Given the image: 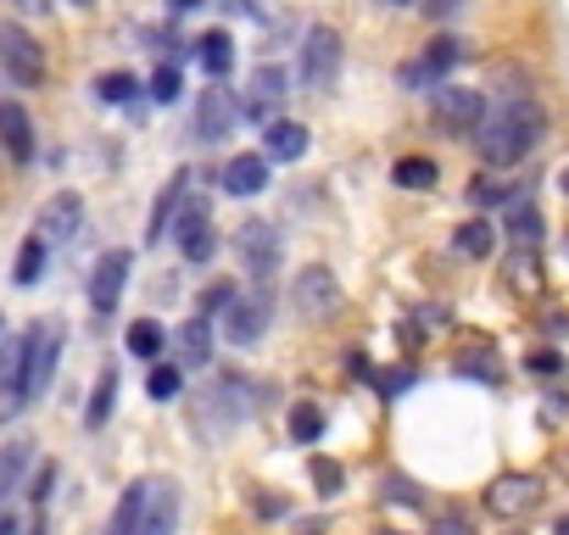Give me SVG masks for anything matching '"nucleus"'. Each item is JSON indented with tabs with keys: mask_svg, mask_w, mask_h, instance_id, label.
<instances>
[{
	"mask_svg": "<svg viewBox=\"0 0 569 535\" xmlns=\"http://www.w3.org/2000/svg\"><path fill=\"white\" fill-rule=\"evenodd\" d=\"M336 73H341V34H336L330 23H318V29H307V40H302V84H307V89H330Z\"/></svg>",
	"mask_w": 569,
	"mask_h": 535,
	"instance_id": "nucleus-4",
	"label": "nucleus"
},
{
	"mask_svg": "<svg viewBox=\"0 0 569 535\" xmlns=\"http://www.w3.org/2000/svg\"><path fill=\"white\" fill-rule=\"evenodd\" d=\"M280 101H285V73H280L274 62H263V67L252 73V96H247V112H252L258 123H274Z\"/></svg>",
	"mask_w": 569,
	"mask_h": 535,
	"instance_id": "nucleus-16",
	"label": "nucleus"
},
{
	"mask_svg": "<svg viewBox=\"0 0 569 535\" xmlns=\"http://www.w3.org/2000/svg\"><path fill=\"white\" fill-rule=\"evenodd\" d=\"M402 385H408V374H380V391H385V396H396Z\"/></svg>",
	"mask_w": 569,
	"mask_h": 535,
	"instance_id": "nucleus-39",
	"label": "nucleus"
},
{
	"mask_svg": "<svg viewBox=\"0 0 569 535\" xmlns=\"http://www.w3.org/2000/svg\"><path fill=\"white\" fill-rule=\"evenodd\" d=\"M40 229V240L45 245H67L73 234H78V223H85V196H78V190H56L45 207H40V218H34Z\"/></svg>",
	"mask_w": 569,
	"mask_h": 535,
	"instance_id": "nucleus-7",
	"label": "nucleus"
},
{
	"mask_svg": "<svg viewBox=\"0 0 569 535\" xmlns=\"http://www.w3.org/2000/svg\"><path fill=\"white\" fill-rule=\"evenodd\" d=\"M229 302H234V285H229V280L207 285V296H201V318H218V313H223Z\"/></svg>",
	"mask_w": 569,
	"mask_h": 535,
	"instance_id": "nucleus-33",
	"label": "nucleus"
},
{
	"mask_svg": "<svg viewBox=\"0 0 569 535\" xmlns=\"http://www.w3.org/2000/svg\"><path fill=\"white\" fill-rule=\"evenodd\" d=\"M458 56H463V45L441 34V40H430V51H425L419 62H408V67L396 73V84H402V89H436V84L447 78V67H452Z\"/></svg>",
	"mask_w": 569,
	"mask_h": 535,
	"instance_id": "nucleus-9",
	"label": "nucleus"
},
{
	"mask_svg": "<svg viewBox=\"0 0 569 535\" xmlns=\"http://www.w3.org/2000/svg\"><path fill=\"white\" fill-rule=\"evenodd\" d=\"M318 435H324V407H318V402H296V407H291V440H296V446H313Z\"/></svg>",
	"mask_w": 569,
	"mask_h": 535,
	"instance_id": "nucleus-24",
	"label": "nucleus"
},
{
	"mask_svg": "<svg viewBox=\"0 0 569 535\" xmlns=\"http://www.w3.org/2000/svg\"><path fill=\"white\" fill-rule=\"evenodd\" d=\"M541 502V485L530 480V474H503L492 491H485V507H492L497 518H519V513H530Z\"/></svg>",
	"mask_w": 569,
	"mask_h": 535,
	"instance_id": "nucleus-14",
	"label": "nucleus"
},
{
	"mask_svg": "<svg viewBox=\"0 0 569 535\" xmlns=\"http://www.w3.org/2000/svg\"><path fill=\"white\" fill-rule=\"evenodd\" d=\"M563 190H569V167H563Z\"/></svg>",
	"mask_w": 569,
	"mask_h": 535,
	"instance_id": "nucleus-47",
	"label": "nucleus"
},
{
	"mask_svg": "<svg viewBox=\"0 0 569 535\" xmlns=\"http://www.w3.org/2000/svg\"><path fill=\"white\" fill-rule=\"evenodd\" d=\"M391 178H396L402 190H430V185H436V162H430V156H402Z\"/></svg>",
	"mask_w": 569,
	"mask_h": 535,
	"instance_id": "nucleus-25",
	"label": "nucleus"
},
{
	"mask_svg": "<svg viewBox=\"0 0 569 535\" xmlns=\"http://www.w3.org/2000/svg\"><path fill=\"white\" fill-rule=\"evenodd\" d=\"M485 118V96L480 89H458V84H436V123L452 134H474V123Z\"/></svg>",
	"mask_w": 569,
	"mask_h": 535,
	"instance_id": "nucleus-8",
	"label": "nucleus"
},
{
	"mask_svg": "<svg viewBox=\"0 0 569 535\" xmlns=\"http://www.w3.org/2000/svg\"><path fill=\"white\" fill-rule=\"evenodd\" d=\"M174 524H179V485L162 474L134 480L112 513V535H174Z\"/></svg>",
	"mask_w": 569,
	"mask_h": 535,
	"instance_id": "nucleus-2",
	"label": "nucleus"
},
{
	"mask_svg": "<svg viewBox=\"0 0 569 535\" xmlns=\"http://www.w3.org/2000/svg\"><path fill=\"white\" fill-rule=\"evenodd\" d=\"M179 245H185V256H190V262H212V251H218V229H212V223H201V229H190Z\"/></svg>",
	"mask_w": 569,
	"mask_h": 535,
	"instance_id": "nucleus-32",
	"label": "nucleus"
},
{
	"mask_svg": "<svg viewBox=\"0 0 569 535\" xmlns=\"http://www.w3.org/2000/svg\"><path fill=\"white\" fill-rule=\"evenodd\" d=\"M492 245H497V229L485 223V218H469V223L458 229V251H463V256H492Z\"/></svg>",
	"mask_w": 569,
	"mask_h": 535,
	"instance_id": "nucleus-27",
	"label": "nucleus"
},
{
	"mask_svg": "<svg viewBox=\"0 0 569 535\" xmlns=\"http://www.w3.org/2000/svg\"><path fill=\"white\" fill-rule=\"evenodd\" d=\"M234 251H240V262H247V274H252V280H269L274 268H280V229H274V223H263V218L240 223Z\"/></svg>",
	"mask_w": 569,
	"mask_h": 535,
	"instance_id": "nucleus-6",
	"label": "nucleus"
},
{
	"mask_svg": "<svg viewBox=\"0 0 569 535\" xmlns=\"http://www.w3.org/2000/svg\"><path fill=\"white\" fill-rule=\"evenodd\" d=\"M458 7H463V0H430V12H436V18H447V12H458Z\"/></svg>",
	"mask_w": 569,
	"mask_h": 535,
	"instance_id": "nucleus-42",
	"label": "nucleus"
},
{
	"mask_svg": "<svg viewBox=\"0 0 569 535\" xmlns=\"http://www.w3.org/2000/svg\"><path fill=\"white\" fill-rule=\"evenodd\" d=\"M0 145L12 151V162H34V123H29V112L23 107H0Z\"/></svg>",
	"mask_w": 569,
	"mask_h": 535,
	"instance_id": "nucleus-17",
	"label": "nucleus"
},
{
	"mask_svg": "<svg viewBox=\"0 0 569 535\" xmlns=\"http://www.w3.org/2000/svg\"><path fill=\"white\" fill-rule=\"evenodd\" d=\"M40 274H45V240H40V234H29V240H23V251H18L12 280H18V285H34Z\"/></svg>",
	"mask_w": 569,
	"mask_h": 535,
	"instance_id": "nucleus-29",
	"label": "nucleus"
},
{
	"mask_svg": "<svg viewBox=\"0 0 569 535\" xmlns=\"http://www.w3.org/2000/svg\"><path fill=\"white\" fill-rule=\"evenodd\" d=\"M112 402H118V363L101 369V380H96V391H90V407H85V424L101 429V424L112 418Z\"/></svg>",
	"mask_w": 569,
	"mask_h": 535,
	"instance_id": "nucleus-22",
	"label": "nucleus"
},
{
	"mask_svg": "<svg viewBox=\"0 0 569 535\" xmlns=\"http://www.w3.org/2000/svg\"><path fill=\"white\" fill-rule=\"evenodd\" d=\"M0 535H23V524H18V518H12L7 507H0Z\"/></svg>",
	"mask_w": 569,
	"mask_h": 535,
	"instance_id": "nucleus-41",
	"label": "nucleus"
},
{
	"mask_svg": "<svg viewBox=\"0 0 569 535\" xmlns=\"http://www.w3.org/2000/svg\"><path fill=\"white\" fill-rule=\"evenodd\" d=\"M541 134H547V112L530 96H508L474 123V151L485 156V167H514L541 145Z\"/></svg>",
	"mask_w": 569,
	"mask_h": 535,
	"instance_id": "nucleus-1",
	"label": "nucleus"
},
{
	"mask_svg": "<svg viewBox=\"0 0 569 535\" xmlns=\"http://www.w3.org/2000/svg\"><path fill=\"white\" fill-rule=\"evenodd\" d=\"M313 480H318V491H324V496H336V491H341V469H336L330 458H313Z\"/></svg>",
	"mask_w": 569,
	"mask_h": 535,
	"instance_id": "nucleus-34",
	"label": "nucleus"
},
{
	"mask_svg": "<svg viewBox=\"0 0 569 535\" xmlns=\"http://www.w3.org/2000/svg\"><path fill=\"white\" fill-rule=\"evenodd\" d=\"M234 123H240V101H234V89L212 84L207 96H201V107H196V140H223Z\"/></svg>",
	"mask_w": 569,
	"mask_h": 535,
	"instance_id": "nucleus-13",
	"label": "nucleus"
},
{
	"mask_svg": "<svg viewBox=\"0 0 569 535\" xmlns=\"http://www.w3.org/2000/svg\"><path fill=\"white\" fill-rule=\"evenodd\" d=\"M73 7H90V0H73Z\"/></svg>",
	"mask_w": 569,
	"mask_h": 535,
	"instance_id": "nucleus-48",
	"label": "nucleus"
},
{
	"mask_svg": "<svg viewBox=\"0 0 569 535\" xmlns=\"http://www.w3.org/2000/svg\"><path fill=\"white\" fill-rule=\"evenodd\" d=\"M0 62H7V73L18 84H40L45 78V56L18 23H0Z\"/></svg>",
	"mask_w": 569,
	"mask_h": 535,
	"instance_id": "nucleus-10",
	"label": "nucleus"
},
{
	"mask_svg": "<svg viewBox=\"0 0 569 535\" xmlns=\"http://www.w3.org/2000/svg\"><path fill=\"white\" fill-rule=\"evenodd\" d=\"M296 307H302V318H313V324H330L336 313H341V285H336V274L330 268H302V280H296Z\"/></svg>",
	"mask_w": 569,
	"mask_h": 535,
	"instance_id": "nucleus-5",
	"label": "nucleus"
},
{
	"mask_svg": "<svg viewBox=\"0 0 569 535\" xmlns=\"http://www.w3.org/2000/svg\"><path fill=\"white\" fill-rule=\"evenodd\" d=\"M218 178H223L229 196H263V190H269V156H263V151H240V156L223 162Z\"/></svg>",
	"mask_w": 569,
	"mask_h": 535,
	"instance_id": "nucleus-15",
	"label": "nucleus"
},
{
	"mask_svg": "<svg viewBox=\"0 0 569 535\" xmlns=\"http://www.w3.org/2000/svg\"><path fill=\"white\" fill-rule=\"evenodd\" d=\"M474 201H503V185H474Z\"/></svg>",
	"mask_w": 569,
	"mask_h": 535,
	"instance_id": "nucleus-40",
	"label": "nucleus"
},
{
	"mask_svg": "<svg viewBox=\"0 0 569 535\" xmlns=\"http://www.w3.org/2000/svg\"><path fill=\"white\" fill-rule=\"evenodd\" d=\"M385 7H408V0H385Z\"/></svg>",
	"mask_w": 569,
	"mask_h": 535,
	"instance_id": "nucleus-46",
	"label": "nucleus"
},
{
	"mask_svg": "<svg viewBox=\"0 0 569 535\" xmlns=\"http://www.w3.org/2000/svg\"><path fill=\"white\" fill-rule=\"evenodd\" d=\"M134 89H140V84H134V73H101V78H96V96H101V101H112V107L134 101Z\"/></svg>",
	"mask_w": 569,
	"mask_h": 535,
	"instance_id": "nucleus-30",
	"label": "nucleus"
},
{
	"mask_svg": "<svg viewBox=\"0 0 569 535\" xmlns=\"http://www.w3.org/2000/svg\"><path fill=\"white\" fill-rule=\"evenodd\" d=\"M385 535H396V529H385Z\"/></svg>",
	"mask_w": 569,
	"mask_h": 535,
	"instance_id": "nucleus-49",
	"label": "nucleus"
},
{
	"mask_svg": "<svg viewBox=\"0 0 569 535\" xmlns=\"http://www.w3.org/2000/svg\"><path fill=\"white\" fill-rule=\"evenodd\" d=\"M196 56H201L207 78H212V84H223V78H229V67H234V40L212 29V34H201V40H196Z\"/></svg>",
	"mask_w": 569,
	"mask_h": 535,
	"instance_id": "nucleus-20",
	"label": "nucleus"
},
{
	"mask_svg": "<svg viewBox=\"0 0 569 535\" xmlns=\"http://www.w3.org/2000/svg\"><path fill=\"white\" fill-rule=\"evenodd\" d=\"M179 391H185V369H179V363H156V369H151V380H145V396H151V402H174Z\"/></svg>",
	"mask_w": 569,
	"mask_h": 535,
	"instance_id": "nucleus-26",
	"label": "nucleus"
},
{
	"mask_svg": "<svg viewBox=\"0 0 569 535\" xmlns=\"http://www.w3.org/2000/svg\"><path fill=\"white\" fill-rule=\"evenodd\" d=\"M508 240H514L519 251H530V245L541 240V212H536L530 201H514V212H508Z\"/></svg>",
	"mask_w": 569,
	"mask_h": 535,
	"instance_id": "nucleus-23",
	"label": "nucleus"
},
{
	"mask_svg": "<svg viewBox=\"0 0 569 535\" xmlns=\"http://www.w3.org/2000/svg\"><path fill=\"white\" fill-rule=\"evenodd\" d=\"M23 7H29V12H45V7H51V0H23Z\"/></svg>",
	"mask_w": 569,
	"mask_h": 535,
	"instance_id": "nucleus-44",
	"label": "nucleus"
},
{
	"mask_svg": "<svg viewBox=\"0 0 569 535\" xmlns=\"http://www.w3.org/2000/svg\"><path fill=\"white\" fill-rule=\"evenodd\" d=\"M436 535H474V524L458 518V513H441V518H436Z\"/></svg>",
	"mask_w": 569,
	"mask_h": 535,
	"instance_id": "nucleus-35",
	"label": "nucleus"
},
{
	"mask_svg": "<svg viewBox=\"0 0 569 535\" xmlns=\"http://www.w3.org/2000/svg\"><path fill=\"white\" fill-rule=\"evenodd\" d=\"M29 463H34V440H7V446H0V496L18 491V480L29 474Z\"/></svg>",
	"mask_w": 569,
	"mask_h": 535,
	"instance_id": "nucleus-21",
	"label": "nucleus"
},
{
	"mask_svg": "<svg viewBox=\"0 0 569 535\" xmlns=\"http://www.w3.org/2000/svg\"><path fill=\"white\" fill-rule=\"evenodd\" d=\"M530 369L536 374H558L563 363H558V351H530Z\"/></svg>",
	"mask_w": 569,
	"mask_h": 535,
	"instance_id": "nucleus-36",
	"label": "nucleus"
},
{
	"mask_svg": "<svg viewBox=\"0 0 569 535\" xmlns=\"http://www.w3.org/2000/svg\"><path fill=\"white\" fill-rule=\"evenodd\" d=\"M129 268H134V256H129V251H107V256L96 262V274H90V307H96L101 318H107V313H118V296H123Z\"/></svg>",
	"mask_w": 569,
	"mask_h": 535,
	"instance_id": "nucleus-12",
	"label": "nucleus"
},
{
	"mask_svg": "<svg viewBox=\"0 0 569 535\" xmlns=\"http://www.w3.org/2000/svg\"><path fill=\"white\" fill-rule=\"evenodd\" d=\"M129 351H134V357H162V351H168V335H162V324H151V318L129 324Z\"/></svg>",
	"mask_w": 569,
	"mask_h": 535,
	"instance_id": "nucleus-28",
	"label": "nucleus"
},
{
	"mask_svg": "<svg viewBox=\"0 0 569 535\" xmlns=\"http://www.w3.org/2000/svg\"><path fill=\"white\" fill-rule=\"evenodd\" d=\"M552 535H569V518H558V524H552Z\"/></svg>",
	"mask_w": 569,
	"mask_h": 535,
	"instance_id": "nucleus-45",
	"label": "nucleus"
},
{
	"mask_svg": "<svg viewBox=\"0 0 569 535\" xmlns=\"http://www.w3.org/2000/svg\"><path fill=\"white\" fill-rule=\"evenodd\" d=\"M218 318H223V335H229L234 346H252V340L269 329V291H258V296H234Z\"/></svg>",
	"mask_w": 569,
	"mask_h": 535,
	"instance_id": "nucleus-11",
	"label": "nucleus"
},
{
	"mask_svg": "<svg viewBox=\"0 0 569 535\" xmlns=\"http://www.w3.org/2000/svg\"><path fill=\"white\" fill-rule=\"evenodd\" d=\"M174 351H179V369H207V357H212V324H207V318L179 324Z\"/></svg>",
	"mask_w": 569,
	"mask_h": 535,
	"instance_id": "nucleus-18",
	"label": "nucleus"
},
{
	"mask_svg": "<svg viewBox=\"0 0 569 535\" xmlns=\"http://www.w3.org/2000/svg\"><path fill=\"white\" fill-rule=\"evenodd\" d=\"M179 89H185V78H179L174 62H162V67L151 73V101H179Z\"/></svg>",
	"mask_w": 569,
	"mask_h": 535,
	"instance_id": "nucleus-31",
	"label": "nucleus"
},
{
	"mask_svg": "<svg viewBox=\"0 0 569 535\" xmlns=\"http://www.w3.org/2000/svg\"><path fill=\"white\" fill-rule=\"evenodd\" d=\"M56 357H62V324H34L23 335V396H45L51 374H56Z\"/></svg>",
	"mask_w": 569,
	"mask_h": 535,
	"instance_id": "nucleus-3",
	"label": "nucleus"
},
{
	"mask_svg": "<svg viewBox=\"0 0 569 535\" xmlns=\"http://www.w3.org/2000/svg\"><path fill=\"white\" fill-rule=\"evenodd\" d=\"M385 496H402V502H419V491H414L408 480H391V485H385Z\"/></svg>",
	"mask_w": 569,
	"mask_h": 535,
	"instance_id": "nucleus-38",
	"label": "nucleus"
},
{
	"mask_svg": "<svg viewBox=\"0 0 569 535\" xmlns=\"http://www.w3.org/2000/svg\"><path fill=\"white\" fill-rule=\"evenodd\" d=\"M201 0H168V12H196Z\"/></svg>",
	"mask_w": 569,
	"mask_h": 535,
	"instance_id": "nucleus-43",
	"label": "nucleus"
},
{
	"mask_svg": "<svg viewBox=\"0 0 569 535\" xmlns=\"http://www.w3.org/2000/svg\"><path fill=\"white\" fill-rule=\"evenodd\" d=\"M263 156H269V162H296V156H307V129L274 118V123L263 129Z\"/></svg>",
	"mask_w": 569,
	"mask_h": 535,
	"instance_id": "nucleus-19",
	"label": "nucleus"
},
{
	"mask_svg": "<svg viewBox=\"0 0 569 535\" xmlns=\"http://www.w3.org/2000/svg\"><path fill=\"white\" fill-rule=\"evenodd\" d=\"M252 507H258V513H263V518H280V513H285V502H280V496H258V502H252Z\"/></svg>",
	"mask_w": 569,
	"mask_h": 535,
	"instance_id": "nucleus-37",
	"label": "nucleus"
}]
</instances>
